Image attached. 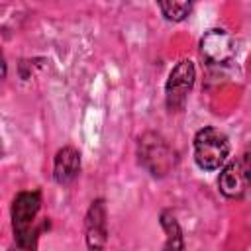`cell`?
Masks as SVG:
<instances>
[{"label": "cell", "mask_w": 251, "mask_h": 251, "mask_svg": "<svg viewBox=\"0 0 251 251\" xmlns=\"http://www.w3.org/2000/svg\"><path fill=\"white\" fill-rule=\"evenodd\" d=\"M80 171V153L75 147H63L55 155L53 178L59 184H69Z\"/></svg>", "instance_id": "7"}, {"label": "cell", "mask_w": 251, "mask_h": 251, "mask_svg": "<svg viewBox=\"0 0 251 251\" xmlns=\"http://www.w3.org/2000/svg\"><path fill=\"white\" fill-rule=\"evenodd\" d=\"M106 208L102 200L92 202L86 214V243L90 249H102L106 245Z\"/></svg>", "instance_id": "6"}, {"label": "cell", "mask_w": 251, "mask_h": 251, "mask_svg": "<svg viewBox=\"0 0 251 251\" xmlns=\"http://www.w3.org/2000/svg\"><path fill=\"white\" fill-rule=\"evenodd\" d=\"M161 226L165 227L167 237H169L167 247H173V249L176 247V249H180V247H182V239H180V227H178L176 220H175L169 212H165V214L161 216Z\"/></svg>", "instance_id": "9"}, {"label": "cell", "mask_w": 251, "mask_h": 251, "mask_svg": "<svg viewBox=\"0 0 251 251\" xmlns=\"http://www.w3.org/2000/svg\"><path fill=\"white\" fill-rule=\"evenodd\" d=\"M200 51L202 57L208 59L210 63H227L235 55V41L226 29H210L202 35L200 39Z\"/></svg>", "instance_id": "4"}, {"label": "cell", "mask_w": 251, "mask_h": 251, "mask_svg": "<svg viewBox=\"0 0 251 251\" xmlns=\"http://www.w3.org/2000/svg\"><path fill=\"white\" fill-rule=\"evenodd\" d=\"M229 157V141L224 131L206 126L194 135V161L202 171H216Z\"/></svg>", "instance_id": "1"}, {"label": "cell", "mask_w": 251, "mask_h": 251, "mask_svg": "<svg viewBox=\"0 0 251 251\" xmlns=\"http://www.w3.org/2000/svg\"><path fill=\"white\" fill-rule=\"evenodd\" d=\"M163 16L171 22H182L194 6V0H157Z\"/></svg>", "instance_id": "8"}, {"label": "cell", "mask_w": 251, "mask_h": 251, "mask_svg": "<svg viewBox=\"0 0 251 251\" xmlns=\"http://www.w3.org/2000/svg\"><path fill=\"white\" fill-rule=\"evenodd\" d=\"M218 186H220L222 194L227 198H241L247 192V188H251V175H249L247 167L243 165L241 157L229 161L222 169Z\"/></svg>", "instance_id": "5"}, {"label": "cell", "mask_w": 251, "mask_h": 251, "mask_svg": "<svg viewBox=\"0 0 251 251\" xmlns=\"http://www.w3.org/2000/svg\"><path fill=\"white\" fill-rule=\"evenodd\" d=\"M194 78H196V69L192 61L182 59L175 65L165 86V100L171 112H180L184 108L188 100V92L194 86Z\"/></svg>", "instance_id": "3"}, {"label": "cell", "mask_w": 251, "mask_h": 251, "mask_svg": "<svg viewBox=\"0 0 251 251\" xmlns=\"http://www.w3.org/2000/svg\"><path fill=\"white\" fill-rule=\"evenodd\" d=\"M241 161H243V165L247 167V171H249V175H251V143L245 147V151H243V155H241Z\"/></svg>", "instance_id": "10"}, {"label": "cell", "mask_w": 251, "mask_h": 251, "mask_svg": "<svg viewBox=\"0 0 251 251\" xmlns=\"http://www.w3.org/2000/svg\"><path fill=\"white\" fill-rule=\"evenodd\" d=\"M39 208H41V194L37 190L20 192L14 198V204H12V226H14L18 247H24V249L35 247L33 224H35Z\"/></svg>", "instance_id": "2"}]
</instances>
